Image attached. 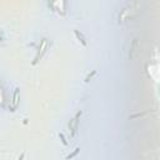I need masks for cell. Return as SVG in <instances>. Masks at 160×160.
Returning <instances> with one entry per match:
<instances>
[{
    "mask_svg": "<svg viewBox=\"0 0 160 160\" xmlns=\"http://www.w3.org/2000/svg\"><path fill=\"white\" fill-rule=\"evenodd\" d=\"M80 115H81V111H79V113L70 120V123H69V131H70V136H71V138H74L76 134V130H78V121H79Z\"/></svg>",
    "mask_w": 160,
    "mask_h": 160,
    "instance_id": "cell-1",
    "label": "cell"
},
{
    "mask_svg": "<svg viewBox=\"0 0 160 160\" xmlns=\"http://www.w3.org/2000/svg\"><path fill=\"white\" fill-rule=\"evenodd\" d=\"M19 90L15 89L14 94H13V100H11V109H16L18 108V104H19Z\"/></svg>",
    "mask_w": 160,
    "mask_h": 160,
    "instance_id": "cell-2",
    "label": "cell"
},
{
    "mask_svg": "<svg viewBox=\"0 0 160 160\" xmlns=\"http://www.w3.org/2000/svg\"><path fill=\"white\" fill-rule=\"evenodd\" d=\"M75 35L78 36V39L81 41V44H83L84 46H86V41H85V39H84V36H83V34H80L78 30H75Z\"/></svg>",
    "mask_w": 160,
    "mask_h": 160,
    "instance_id": "cell-3",
    "label": "cell"
},
{
    "mask_svg": "<svg viewBox=\"0 0 160 160\" xmlns=\"http://www.w3.org/2000/svg\"><path fill=\"white\" fill-rule=\"evenodd\" d=\"M79 150H80V149H76L75 151H74V153H73V154H70V155H69V156H68V159L70 160V159H73V158H74V156H75L76 154H78V153H79Z\"/></svg>",
    "mask_w": 160,
    "mask_h": 160,
    "instance_id": "cell-4",
    "label": "cell"
},
{
    "mask_svg": "<svg viewBox=\"0 0 160 160\" xmlns=\"http://www.w3.org/2000/svg\"><path fill=\"white\" fill-rule=\"evenodd\" d=\"M60 139L63 140V143H64V145H66V144H68V143H66V140H65V138H64V135H63V134H60Z\"/></svg>",
    "mask_w": 160,
    "mask_h": 160,
    "instance_id": "cell-5",
    "label": "cell"
},
{
    "mask_svg": "<svg viewBox=\"0 0 160 160\" xmlns=\"http://www.w3.org/2000/svg\"><path fill=\"white\" fill-rule=\"evenodd\" d=\"M24 159V154H21V155H20V158H19V160H23Z\"/></svg>",
    "mask_w": 160,
    "mask_h": 160,
    "instance_id": "cell-6",
    "label": "cell"
}]
</instances>
